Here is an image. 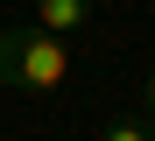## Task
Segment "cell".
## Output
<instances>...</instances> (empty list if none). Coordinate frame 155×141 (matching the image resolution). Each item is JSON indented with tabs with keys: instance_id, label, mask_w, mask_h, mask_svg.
I'll list each match as a JSON object with an SVG mask.
<instances>
[{
	"instance_id": "cell-4",
	"label": "cell",
	"mask_w": 155,
	"mask_h": 141,
	"mask_svg": "<svg viewBox=\"0 0 155 141\" xmlns=\"http://www.w3.org/2000/svg\"><path fill=\"white\" fill-rule=\"evenodd\" d=\"M141 99H148V127H155V71H148V85H141Z\"/></svg>"
},
{
	"instance_id": "cell-3",
	"label": "cell",
	"mask_w": 155,
	"mask_h": 141,
	"mask_svg": "<svg viewBox=\"0 0 155 141\" xmlns=\"http://www.w3.org/2000/svg\"><path fill=\"white\" fill-rule=\"evenodd\" d=\"M99 141H155V127H148V120H106Z\"/></svg>"
},
{
	"instance_id": "cell-1",
	"label": "cell",
	"mask_w": 155,
	"mask_h": 141,
	"mask_svg": "<svg viewBox=\"0 0 155 141\" xmlns=\"http://www.w3.org/2000/svg\"><path fill=\"white\" fill-rule=\"evenodd\" d=\"M71 78V49L49 28H0V85L7 92H57Z\"/></svg>"
},
{
	"instance_id": "cell-2",
	"label": "cell",
	"mask_w": 155,
	"mask_h": 141,
	"mask_svg": "<svg viewBox=\"0 0 155 141\" xmlns=\"http://www.w3.org/2000/svg\"><path fill=\"white\" fill-rule=\"evenodd\" d=\"M35 28L78 35V28H92V0H35Z\"/></svg>"
}]
</instances>
